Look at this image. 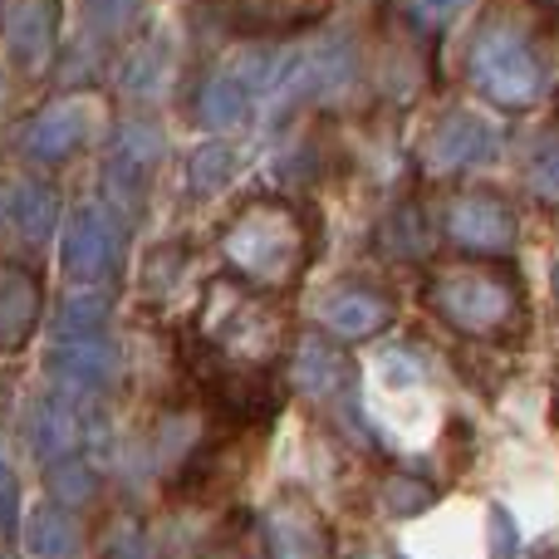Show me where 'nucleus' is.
<instances>
[{
	"mask_svg": "<svg viewBox=\"0 0 559 559\" xmlns=\"http://www.w3.org/2000/svg\"><path fill=\"white\" fill-rule=\"evenodd\" d=\"M138 0H84V15L94 25V35H118V29L133 20Z\"/></svg>",
	"mask_w": 559,
	"mask_h": 559,
	"instance_id": "29",
	"label": "nucleus"
},
{
	"mask_svg": "<svg viewBox=\"0 0 559 559\" xmlns=\"http://www.w3.org/2000/svg\"><path fill=\"white\" fill-rule=\"evenodd\" d=\"M368 559H378V555H368Z\"/></svg>",
	"mask_w": 559,
	"mask_h": 559,
	"instance_id": "33",
	"label": "nucleus"
},
{
	"mask_svg": "<svg viewBox=\"0 0 559 559\" xmlns=\"http://www.w3.org/2000/svg\"><path fill=\"white\" fill-rule=\"evenodd\" d=\"M157 163H163V133H157L153 123H143V118H133V123H123L114 133L108 182H114V192L138 197V192H143V182L153 177Z\"/></svg>",
	"mask_w": 559,
	"mask_h": 559,
	"instance_id": "13",
	"label": "nucleus"
},
{
	"mask_svg": "<svg viewBox=\"0 0 559 559\" xmlns=\"http://www.w3.org/2000/svg\"><path fill=\"white\" fill-rule=\"evenodd\" d=\"M368 413L388 427V437L403 447H423L437 427V397L427 388V373L413 354L388 348L368 368Z\"/></svg>",
	"mask_w": 559,
	"mask_h": 559,
	"instance_id": "4",
	"label": "nucleus"
},
{
	"mask_svg": "<svg viewBox=\"0 0 559 559\" xmlns=\"http://www.w3.org/2000/svg\"><path fill=\"white\" fill-rule=\"evenodd\" d=\"M275 338H280V319L261 299L251 295L222 299V289H212V348L231 368H265L280 348Z\"/></svg>",
	"mask_w": 559,
	"mask_h": 559,
	"instance_id": "6",
	"label": "nucleus"
},
{
	"mask_svg": "<svg viewBox=\"0 0 559 559\" xmlns=\"http://www.w3.org/2000/svg\"><path fill=\"white\" fill-rule=\"evenodd\" d=\"M319 319H324L338 338H368L393 319V299L378 285L344 280V285H329L324 295H319Z\"/></svg>",
	"mask_w": 559,
	"mask_h": 559,
	"instance_id": "9",
	"label": "nucleus"
},
{
	"mask_svg": "<svg viewBox=\"0 0 559 559\" xmlns=\"http://www.w3.org/2000/svg\"><path fill=\"white\" fill-rule=\"evenodd\" d=\"M550 5H559V0H550Z\"/></svg>",
	"mask_w": 559,
	"mask_h": 559,
	"instance_id": "32",
	"label": "nucleus"
},
{
	"mask_svg": "<svg viewBox=\"0 0 559 559\" xmlns=\"http://www.w3.org/2000/svg\"><path fill=\"white\" fill-rule=\"evenodd\" d=\"M118 261V231H114V216L104 206H84L74 212L64 231V271L74 280H98L108 275Z\"/></svg>",
	"mask_w": 559,
	"mask_h": 559,
	"instance_id": "11",
	"label": "nucleus"
},
{
	"mask_svg": "<svg viewBox=\"0 0 559 559\" xmlns=\"http://www.w3.org/2000/svg\"><path fill=\"white\" fill-rule=\"evenodd\" d=\"M466 10H472V0H407V20H413L423 35H442Z\"/></svg>",
	"mask_w": 559,
	"mask_h": 559,
	"instance_id": "27",
	"label": "nucleus"
},
{
	"mask_svg": "<svg viewBox=\"0 0 559 559\" xmlns=\"http://www.w3.org/2000/svg\"><path fill=\"white\" fill-rule=\"evenodd\" d=\"M88 133V108L64 98V104H49L20 128V153L29 163H64Z\"/></svg>",
	"mask_w": 559,
	"mask_h": 559,
	"instance_id": "10",
	"label": "nucleus"
},
{
	"mask_svg": "<svg viewBox=\"0 0 559 559\" xmlns=\"http://www.w3.org/2000/svg\"><path fill=\"white\" fill-rule=\"evenodd\" d=\"M118 373V348L108 334H69L55 344V378L69 393H88V388L114 383Z\"/></svg>",
	"mask_w": 559,
	"mask_h": 559,
	"instance_id": "12",
	"label": "nucleus"
},
{
	"mask_svg": "<svg viewBox=\"0 0 559 559\" xmlns=\"http://www.w3.org/2000/svg\"><path fill=\"white\" fill-rule=\"evenodd\" d=\"M35 319H39V280L25 265L10 261L5 280H0V338H5V348L25 344Z\"/></svg>",
	"mask_w": 559,
	"mask_h": 559,
	"instance_id": "18",
	"label": "nucleus"
},
{
	"mask_svg": "<svg viewBox=\"0 0 559 559\" xmlns=\"http://www.w3.org/2000/svg\"><path fill=\"white\" fill-rule=\"evenodd\" d=\"M447 236L462 251L506 255L515 246V212L491 192H462L447 206Z\"/></svg>",
	"mask_w": 559,
	"mask_h": 559,
	"instance_id": "8",
	"label": "nucleus"
},
{
	"mask_svg": "<svg viewBox=\"0 0 559 559\" xmlns=\"http://www.w3.org/2000/svg\"><path fill=\"white\" fill-rule=\"evenodd\" d=\"M378 251L393 261H423L432 251V226H427L423 206L403 202L397 212H388V222L378 226Z\"/></svg>",
	"mask_w": 559,
	"mask_h": 559,
	"instance_id": "21",
	"label": "nucleus"
},
{
	"mask_svg": "<svg viewBox=\"0 0 559 559\" xmlns=\"http://www.w3.org/2000/svg\"><path fill=\"white\" fill-rule=\"evenodd\" d=\"M222 15L246 35H285V29L314 25L329 0H216Z\"/></svg>",
	"mask_w": 559,
	"mask_h": 559,
	"instance_id": "15",
	"label": "nucleus"
},
{
	"mask_svg": "<svg viewBox=\"0 0 559 559\" xmlns=\"http://www.w3.org/2000/svg\"><path fill=\"white\" fill-rule=\"evenodd\" d=\"M5 222L20 241L39 246L59 222V202L45 182H10L5 187Z\"/></svg>",
	"mask_w": 559,
	"mask_h": 559,
	"instance_id": "20",
	"label": "nucleus"
},
{
	"mask_svg": "<svg viewBox=\"0 0 559 559\" xmlns=\"http://www.w3.org/2000/svg\"><path fill=\"white\" fill-rule=\"evenodd\" d=\"M295 383L305 388L314 403H334L354 388V364L338 344H324V338H305L295 348Z\"/></svg>",
	"mask_w": 559,
	"mask_h": 559,
	"instance_id": "16",
	"label": "nucleus"
},
{
	"mask_svg": "<svg viewBox=\"0 0 559 559\" xmlns=\"http://www.w3.org/2000/svg\"><path fill=\"white\" fill-rule=\"evenodd\" d=\"M309 251H314V236H309L305 212L275 192H261L236 206V216L226 222V236H222L226 265L255 289L299 285Z\"/></svg>",
	"mask_w": 559,
	"mask_h": 559,
	"instance_id": "1",
	"label": "nucleus"
},
{
	"mask_svg": "<svg viewBox=\"0 0 559 559\" xmlns=\"http://www.w3.org/2000/svg\"><path fill=\"white\" fill-rule=\"evenodd\" d=\"M442 540L427 545V540H413V555L417 559H481V540L472 535V521L466 515H452V521L432 525Z\"/></svg>",
	"mask_w": 559,
	"mask_h": 559,
	"instance_id": "23",
	"label": "nucleus"
},
{
	"mask_svg": "<svg viewBox=\"0 0 559 559\" xmlns=\"http://www.w3.org/2000/svg\"><path fill=\"white\" fill-rule=\"evenodd\" d=\"M265 540H271V559H334V535H329L324 515L299 491H285L271 501Z\"/></svg>",
	"mask_w": 559,
	"mask_h": 559,
	"instance_id": "7",
	"label": "nucleus"
},
{
	"mask_svg": "<svg viewBox=\"0 0 559 559\" xmlns=\"http://www.w3.org/2000/svg\"><path fill=\"white\" fill-rule=\"evenodd\" d=\"M231 173H236V153H231V147L206 143V147H197V153H192L187 182H192L197 197H212V192H222V187L231 182Z\"/></svg>",
	"mask_w": 559,
	"mask_h": 559,
	"instance_id": "24",
	"label": "nucleus"
},
{
	"mask_svg": "<svg viewBox=\"0 0 559 559\" xmlns=\"http://www.w3.org/2000/svg\"><path fill=\"white\" fill-rule=\"evenodd\" d=\"M108 559H147V545L138 531H123L114 535V545H108Z\"/></svg>",
	"mask_w": 559,
	"mask_h": 559,
	"instance_id": "30",
	"label": "nucleus"
},
{
	"mask_svg": "<svg viewBox=\"0 0 559 559\" xmlns=\"http://www.w3.org/2000/svg\"><path fill=\"white\" fill-rule=\"evenodd\" d=\"M163 49L153 45V39H147V45H138L133 55L123 59V69H118V79H123L128 88H133V94H153L157 84H163Z\"/></svg>",
	"mask_w": 559,
	"mask_h": 559,
	"instance_id": "26",
	"label": "nucleus"
},
{
	"mask_svg": "<svg viewBox=\"0 0 559 559\" xmlns=\"http://www.w3.org/2000/svg\"><path fill=\"white\" fill-rule=\"evenodd\" d=\"M108 324V299L104 295H74L59 309V338L69 334H104Z\"/></svg>",
	"mask_w": 559,
	"mask_h": 559,
	"instance_id": "25",
	"label": "nucleus"
},
{
	"mask_svg": "<svg viewBox=\"0 0 559 559\" xmlns=\"http://www.w3.org/2000/svg\"><path fill=\"white\" fill-rule=\"evenodd\" d=\"M501 157V128L481 108H452L432 123L423 143V167L432 177H462Z\"/></svg>",
	"mask_w": 559,
	"mask_h": 559,
	"instance_id": "5",
	"label": "nucleus"
},
{
	"mask_svg": "<svg viewBox=\"0 0 559 559\" xmlns=\"http://www.w3.org/2000/svg\"><path fill=\"white\" fill-rule=\"evenodd\" d=\"M246 114H251V79L241 69H216V74L202 79V88H197V118H202V128L231 133V128L246 123Z\"/></svg>",
	"mask_w": 559,
	"mask_h": 559,
	"instance_id": "17",
	"label": "nucleus"
},
{
	"mask_svg": "<svg viewBox=\"0 0 559 559\" xmlns=\"http://www.w3.org/2000/svg\"><path fill=\"white\" fill-rule=\"evenodd\" d=\"M466 74H472V84L491 104H506V108L535 104L545 88V64H540V49H535L531 29L506 15L486 20L476 29L472 49H466Z\"/></svg>",
	"mask_w": 559,
	"mask_h": 559,
	"instance_id": "3",
	"label": "nucleus"
},
{
	"mask_svg": "<svg viewBox=\"0 0 559 559\" xmlns=\"http://www.w3.org/2000/svg\"><path fill=\"white\" fill-rule=\"evenodd\" d=\"M29 437H35V452L45 456L49 466H59V462H69V456H79V442H84V423H79V413L64 403V397H45V403L35 407Z\"/></svg>",
	"mask_w": 559,
	"mask_h": 559,
	"instance_id": "19",
	"label": "nucleus"
},
{
	"mask_svg": "<svg viewBox=\"0 0 559 559\" xmlns=\"http://www.w3.org/2000/svg\"><path fill=\"white\" fill-rule=\"evenodd\" d=\"M25 550L35 559H69L79 550V525L64 511H35L25 525Z\"/></svg>",
	"mask_w": 559,
	"mask_h": 559,
	"instance_id": "22",
	"label": "nucleus"
},
{
	"mask_svg": "<svg viewBox=\"0 0 559 559\" xmlns=\"http://www.w3.org/2000/svg\"><path fill=\"white\" fill-rule=\"evenodd\" d=\"M531 187L545 202H559V138H545L531 157Z\"/></svg>",
	"mask_w": 559,
	"mask_h": 559,
	"instance_id": "28",
	"label": "nucleus"
},
{
	"mask_svg": "<svg viewBox=\"0 0 559 559\" xmlns=\"http://www.w3.org/2000/svg\"><path fill=\"white\" fill-rule=\"evenodd\" d=\"M427 309L442 324H452L462 338H481V344H511L525 334V280L511 265H442L427 280Z\"/></svg>",
	"mask_w": 559,
	"mask_h": 559,
	"instance_id": "2",
	"label": "nucleus"
},
{
	"mask_svg": "<svg viewBox=\"0 0 559 559\" xmlns=\"http://www.w3.org/2000/svg\"><path fill=\"white\" fill-rule=\"evenodd\" d=\"M59 35V0H10L5 45L20 69H39Z\"/></svg>",
	"mask_w": 559,
	"mask_h": 559,
	"instance_id": "14",
	"label": "nucleus"
},
{
	"mask_svg": "<svg viewBox=\"0 0 559 559\" xmlns=\"http://www.w3.org/2000/svg\"><path fill=\"white\" fill-rule=\"evenodd\" d=\"M212 559H236V555H212Z\"/></svg>",
	"mask_w": 559,
	"mask_h": 559,
	"instance_id": "31",
	"label": "nucleus"
}]
</instances>
